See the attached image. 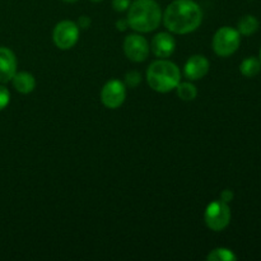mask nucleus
Listing matches in <instances>:
<instances>
[{
	"label": "nucleus",
	"mask_w": 261,
	"mask_h": 261,
	"mask_svg": "<svg viewBox=\"0 0 261 261\" xmlns=\"http://www.w3.org/2000/svg\"><path fill=\"white\" fill-rule=\"evenodd\" d=\"M203 12L193 0H175L166 9L163 22L172 33L186 35L200 25Z\"/></svg>",
	"instance_id": "1"
},
{
	"label": "nucleus",
	"mask_w": 261,
	"mask_h": 261,
	"mask_svg": "<svg viewBox=\"0 0 261 261\" xmlns=\"http://www.w3.org/2000/svg\"><path fill=\"white\" fill-rule=\"evenodd\" d=\"M162 19V12L155 0H135L130 5L127 23L138 32L148 33L157 30Z\"/></svg>",
	"instance_id": "2"
},
{
	"label": "nucleus",
	"mask_w": 261,
	"mask_h": 261,
	"mask_svg": "<svg viewBox=\"0 0 261 261\" xmlns=\"http://www.w3.org/2000/svg\"><path fill=\"white\" fill-rule=\"evenodd\" d=\"M147 81L150 88L160 93H167L177 87L181 81L180 69L168 60H157L147 70Z\"/></svg>",
	"instance_id": "3"
},
{
	"label": "nucleus",
	"mask_w": 261,
	"mask_h": 261,
	"mask_svg": "<svg viewBox=\"0 0 261 261\" xmlns=\"http://www.w3.org/2000/svg\"><path fill=\"white\" fill-rule=\"evenodd\" d=\"M241 37L240 32L232 27H222L213 37V48L217 55L226 58L232 55L239 48Z\"/></svg>",
	"instance_id": "4"
},
{
	"label": "nucleus",
	"mask_w": 261,
	"mask_h": 261,
	"mask_svg": "<svg viewBox=\"0 0 261 261\" xmlns=\"http://www.w3.org/2000/svg\"><path fill=\"white\" fill-rule=\"evenodd\" d=\"M204 221L212 231L219 232L226 228L231 221V209H229L228 204L222 200H217L209 204L205 209Z\"/></svg>",
	"instance_id": "5"
},
{
	"label": "nucleus",
	"mask_w": 261,
	"mask_h": 261,
	"mask_svg": "<svg viewBox=\"0 0 261 261\" xmlns=\"http://www.w3.org/2000/svg\"><path fill=\"white\" fill-rule=\"evenodd\" d=\"M53 38L55 45L61 50H69L79 38V27L73 20H63L54 30Z\"/></svg>",
	"instance_id": "6"
},
{
	"label": "nucleus",
	"mask_w": 261,
	"mask_h": 261,
	"mask_svg": "<svg viewBox=\"0 0 261 261\" xmlns=\"http://www.w3.org/2000/svg\"><path fill=\"white\" fill-rule=\"evenodd\" d=\"M126 97L125 84L117 79L107 82L101 91V101L109 109H117L121 106Z\"/></svg>",
	"instance_id": "7"
},
{
	"label": "nucleus",
	"mask_w": 261,
	"mask_h": 261,
	"mask_svg": "<svg viewBox=\"0 0 261 261\" xmlns=\"http://www.w3.org/2000/svg\"><path fill=\"white\" fill-rule=\"evenodd\" d=\"M124 53L129 60L142 63L149 55V43L143 36L129 35L124 41Z\"/></svg>",
	"instance_id": "8"
},
{
	"label": "nucleus",
	"mask_w": 261,
	"mask_h": 261,
	"mask_svg": "<svg viewBox=\"0 0 261 261\" xmlns=\"http://www.w3.org/2000/svg\"><path fill=\"white\" fill-rule=\"evenodd\" d=\"M150 48H152L153 54L157 58L165 59L168 58L173 54L176 48L175 38L170 35V33L161 32L153 37L152 43H150Z\"/></svg>",
	"instance_id": "9"
},
{
	"label": "nucleus",
	"mask_w": 261,
	"mask_h": 261,
	"mask_svg": "<svg viewBox=\"0 0 261 261\" xmlns=\"http://www.w3.org/2000/svg\"><path fill=\"white\" fill-rule=\"evenodd\" d=\"M185 76L191 81H198L205 76L209 71V61L205 56L203 55H194L186 61L185 68Z\"/></svg>",
	"instance_id": "10"
},
{
	"label": "nucleus",
	"mask_w": 261,
	"mask_h": 261,
	"mask_svg": "<svg viewBox=\"0 0 261 261\" xmlns=\"http://www.w3.org/2000/svg\"><path fill=\"white\" fill-rule=\"evenodd\" d=\"M17 73V59L14 53L7 47H0V83L12 81Z\"/></svg>",
	"instance_id": "11"
},
{
	"label": "nucleus",
	"mask_w": 261,
	"mask_h": 261,
	"mask_svg": "<svg viewBox=\"0 0 261 261\" xmlns=\"http://www.w3.org/2000/svg\"><path fill=\"white\" fill-rule=\"evenodd\" d=\"M13 86L17 89L19 93L28 94L35 89L36 87V79L35 76L27 71H20V73H15L14 76L12 78Z\"/></svg>",
	"instance_id": "12"
},
{
	"label": "nucleus",
	"mask_w": 261,
	"mask_h": 261,
	"mask_svg": "<svg viewBox=\"0 0 261 261\" xmlns=\"http://www.w3.org/2000/svg\"><path fill=\"white\" fill-rule=\"evenodd\" d=\"M240 70H241L242 75L247 76V78H252V76L257 75L261 70V63L260 60H257L255 56L251 58H247L242 61L241 66H240Z\"/></svg>",
	"instance_id": "13"
},
{
	"label": "nucleus",
	"mask_w": 261,
	"mask_h": 261,
	"mask_svg": "<svg viewBox=\"0 0 261 261\" xmlns=\"http://www.w3.org/2000/svg\"><path fill=\"white\" fill-rule=\"evenodd\" d=\"M259 28V20L254 15H245L239 22V32L240 35L250 36L255 33Z\"/></svg>",
	"instance_id": "14"
},
{
	"label": "nucleus",
	"mask_w": 261,
	"mask_h": 261,
	"mask_svg": "<svg viewBox=\"0 0 261 261\" xmlns=\"http://www.w3.org/2000/svg\"><path fill=\"white\" fill-rule=\"evenodd\" d=\"M176 89H177V96L181 99H184V101H193L198 96L196 87L194 84L188 83V82H185V83H178Z\"/></svg>",
	"instance_id": "15"
},
{
	"label": "nucleus",
	"mask_w": 261,
	"mask_h": 261,
	"mask_svg": "<svg viewBox=\"0 0 261 261\" xmlns=\"http://www.w3.org/2000/svg\"><path fill=\"white\" fill-rule=\"evenodd\" d=\"M237 259L236 255L228 249H223V247H219V249H214L213 251L209 252V255L206 256L208 261H234Z\"/></svg>",
	"instance_id": "16"
},
{
	"label": "nucleus",
	"mask_w": 261,
	"mask_h": 261,
	"mask_svg": "<svg viewBox=\"0 0 261 261\" xmlns=\"http://www.w3.org/2000/svg\"><path fill=\"white\" fill-rule=\"evenodd\" d=\"M142 82V75L138 71H129L125 75V83L130 87V88H135V87L139 86V83Z\"/></svg>",
	"instance_id": "17"
},
{
	"label": "nucleus",
	"mask_w": 261,
	"mask_h": 261,
	"mask_svg": "<svg viewBox=\"0 0 261 261\" xmlns=\"http://www.w3.org/2000/svg\"><path fill=\"white\" fill-rule=\"evenodd\" d=\"M10 101V93L5 87L0 86V111L8 106Z\"/></svg>",
	"instance_id": "18"
},
{
	"label": "nucleus",
	"mask_w": 261,
	"mask_h": 261,
	"mask_svg": "<svg viewBox=\"0 0 261 261\" xmlns=\"http://www.w3.org/2000/svg\"><path fill=\"white\" fill-rule=\"evenodd\" d=\"M130 0H112V7L116 12H124L129 8Z\"/></svg>",
	"instance_id": "19"
},
{
	"label": "nucleus",
	"mask_w": 261,
	"mask_h": 261,
	"mask_svg": "<svg viewBox=\"0 0 261 261\" xmlns=\"http://www.w3.org/2000/svg\"><path fill=\"white\" fill-rule=\"evenodd\" d=\"M233 196H234L233 191H232V190H224V191H222V194H221V200L228 204L229 201L233 200Z\"/></svg>",
	"instance_id": "20"
},
{
	"label": "nucleus",
	"mask_w": 261,
	"mask_h": 261,
	"mask_svg": "<svg viewBox=\"0 0 261 261\" xmlns=\"http://www.w3.org/2000/svg\"><path fill=\"white\" fill-rule=\"evenodd\" d=\"M89 25H91V19H89L88 17H86V15H82L78 20V27H82L84 28V30H87Z\"/></svg>",
	"instance_id": "21"
},
{
	"label": "nucleus",
	"mask_w": 261,
	"mask_h": 261,
	"mask_svg": "<svg viewBox=\"0 0 261 261\" xmlns=\"http://www.w3.org/2000/svg\"><path fill=\"white\" fill-rule=\"evenodd\" d=\"M116 27H117V30H119V31H125V30H126V28L129 27V23H127V19L126 20H125V19L117 20Z\"/></svg>",
	"instance_id": "22"
},
{
	"label": "nucleus",
	"mask_w": 261,
	"mask_h": 261,
	"mask_svg": "<svg viewBox=\"0 0 261 261\" xmlns=\"http://www.w3.org/2000/svg\"><path fill=\"white\" fill-rule=\"evenodd\" d=\"M63 2H65V3H75V2H78V0H63Z\"/></svg>",
	"instance_id": "23"
},
{
	"label": "nucleus",
	"mask_w": 261,
	"mask_h": 261,
	"mask_svg": "<svg viewBox=\"0 0 261 261\" xmlns=\"http://www.w3.org/2000/svg\"><path fill=\"white\" fill-rule=\"evenodd\" d=\"M91 2H101V0H91Z\"/></svg>",
	"instance_id": "24"
},
{
	"label": "nucleus",
	"mask_w": 261,
	"mask_h": 261,
	"mask_svg": "<svg viewBox=\"0 0 261 261\" xmlns=\"http://www.w3.org/2000/svg\"><path fill=\"white\" fill-rule=\"evenodd\" d=\"M260 63H261V50H260Z\"/></svg>",
	"instance_id": "25"
}]
</instances>
